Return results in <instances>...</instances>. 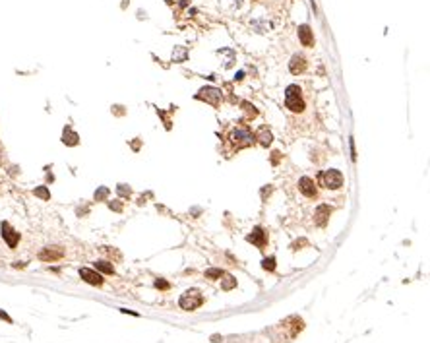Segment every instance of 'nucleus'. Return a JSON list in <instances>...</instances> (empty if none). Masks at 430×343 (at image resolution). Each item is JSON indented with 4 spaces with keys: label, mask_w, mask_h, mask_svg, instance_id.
Wrapping results in <instances>:
<instances>
[{
    "label": "nucleus",
    "mask_w": 430,
    "mask_h": 343,
    "mask_svg": "<svg viewBox=\"0 0 430 343\" xmlns=\"http://www.w3.org/2000/svg\"><path fill=\"white\" fill-rule=\"evenodd\" d=\"M299 37H301V43L305 47H312L314 45V37H312V31H310L308 26H301L299 28Z\"/></svg>",
    "instance_id": "f8f14e48"
},
{
    "label": "nucleus",
    "mask_w": 430,
    "mask_h": 343,
    "mask_svg": "<svg viewBox=\"0 0 430 343\" xmlns=\"http://www.w3.org/2000/svg\"><path fill=\"white\" fill-rule=\"evenodd\" d=\"M225 274H223V270H208L206 272V278H210V280H217V278H223Z\"/></svg>",
    "instance_id": "6ab92c4d"
},
{
    "label": "nucleus",
    "mask_w": 430,
    "mask_h": 343,
    "mask_svg": "<svg viewBox=\"0 0 430 343\" xmlns=\"http://www.w3.org/2000/svg\"><path fill=\"white\" fill-rule=\"evenodd\" d=\"M254 134L246 128V126H237V128H233L231 130V134H229V142L237 148V150H241V148H248V146H252L254 144Z\"/></svg>",
    "instance_id": "f257e3e1"
},
{
    "label": "nucleus",
    "mask_w": 430,
    "mask_h": 343,
    "mask_svg": "<svg viewBox=\"0 0 430 343\" xmlns=\"http://www.w3.org/2000/svg\"><path fill=\"white\" fill-rule=\"evenodd\" d=\"M248 241L254 243L256 247L264 249V247H266V233H264V229H262V227H256V229L252 231V235H248Z\"/></svg>",
    "instance_id": "9b49d317"
},
{
    "label": "nucleus",
    "mask_w": 430,
    "mask_h": 343,
    "mask_svg": "<svg viewBox=\"0 0 430 343\" xmlns=\"http://www.w3.org/2000/svg\"><path fill=\"white\" fill-rule=\"evenodd\" d=\"M204 303V295L198 289H188L184 295L181 297V309L184 311H196Z\"/></svg>",
    "instance_id": "7ed1b4c3"
},
{
    "label": "nucleus",
    "mask_w": 430,
    "mask_h": 343,
    "mask_svg": "<svg viewBox=\"0 0 430 343\" xmlns=\"http://www.w3.org/2000/svg\"><path fill=\"white\" fill-rule=\"evenodd\" d=\"M95 270H97V272H103V274H109V276H113V274H115V268H113V264H111V262H107V260H99V262H95Z\"/></svg>",
    "instance_id": "4468645a"
},
{
    "label": "nucleus",
    "mask_w": 430,
    "mask_h": 343,
    "mask_svg": "<svg viewBox=\"0 0 430 343\" xmlns=\"http://www.w3.org/2000/svg\"><path fill=\"white\" fill-rule=\"evenodd\" d=\"M62 256H64V250L61 247H49V249H43L39 252V258L43 262H55V260H59Z\"/></svg>",
    "instance_id": "6e6552de"
},
{
    "label": "nucleus",
    "mask_w": 430,
    "mask_h": 343,
    "mask_svg": "<svg viewBox=\"0 0 430 343\" xmlns=\"http://www.w3.org/2000/svg\"><path fill=\"white\" fill-rule=\"evenodd\" d=\"M80 278L90 283V285H95V287H101L103 285V276L97 272V270H90V268H82L80 270Z\"/></svg>",
    "instance_id": "423d86ee"
},
{
    "label": "nucleus",
    "mask_w": 430,
    "mask_h": 343,
    "mask_svg": "<svg viewBox=\"0 0 430 343\" xmlns=\"http://www.w3.org/2000/svg\"><path fill=\"white\" fill-rule=\"evenodd\" d=\"M285 105L293 113H303L305 111V101H303V90L299 86H289L285 90Z\"/></svg>",
    "instance_id": "f03ea898"
},
{
    "label": "nucleus",
    "mask_w": 430,
    "mask_h": 343,
    "mask_svg": "<svg viewBox=\"0 0 430 343\" xmlns=\"http://www.w3.org/2000/svg\"><path fill=\"white\" fill-rule=\"evenodd\" d=\"M330 216V208L328 206H320L318 210H316V218H318V223L320 225H324L326 223V218Z\"/></svg>",
    "instance_id": "dca6fc26"
},
{
    "label": "nucleus",
    "mask_w": 430,
    "mask_h": 343,
    "mask_svg": "<svg viewBox=\"0 0 430 343\" xmlns=\"http://www.w3.org/2000/svg\"><path fill=\"white\" fill-rule=\"evenodd\" d=\"M235 285H237V280L233 276H225V280H223V289L225 291H231Z\"/></svg>",
    "instance_id": "a211bd4d"
},
{
    "label": "nucleus",
    "mask_w": 430,
    "mask_h": 343,
    "mask_svg": "<svg viewBox=\"0 0 430 343\" xmlns=\"http://www.w3.org/2000/svg\"><path fill=\"white\" fill-rule=\"evenodd\" d=\"M62 142H64L66 146H76V144H78V134L72 132L70 126H66V128H64V134H62Z\"/></svg>",
    "instance_id": "ddd939ff"
},
{
    "label": "nucleus",
    "mask_w": 430,
    "mask_h": 343,
    "mask_svg": "<svg viewBox=\"0 0 430 343\" xmlns=\"http://www.w3.org/2000/svg\"><path fill=\"white\" fill-rule=\"evenodd\" d=\"M289 70H291L293 74L305 72V70H307V61H305V57H303V55H295V57L291 59V62H289Z\"/></svg>",
    "instance_id": "9d476101"
},
{
    "label": "nucleus",
    "mask_w": 430,
    "mask_h": 343,
    "mask_svg": "<svg viewBox=\"0 0 430 343\" xmlns=\"http://www.w3.org/2000/svg\"><path fill=\"white\" fill-rule=\"evenodd\" d=\"M0 231H2V239L6 241V245H8L10 249H16L18 243H20V233H18V231L8 223V221H2Z\"/></svg>",
    "instance_id": "20e7f679"
},
{
    "label": "nucleus",
    "mask_w": 430,
    "mask_h": 343,
    "mask_svg": "<svg viewBox=\"0 0 430 343\" xmlns=\"http://www.w3.org/2000/svg\"><path fill=\"white\" fill-rule=\"evenodd\" d=\"M155 287H159V289H169V283L163 280H157L155 281Z\"/></svg>",
    "instance_id": "5701e85b"
},
{
    "label": "nucleus",
    "mask_w": 430,
    "mask_h": 343,
    "mask_svg": "<svg viewBox=\"0 0 430 343\" xmlns=\"http://www.w3.org/2000/svg\"><path fill=\"white\" fill-rule=\"evenodd\" d=\"M299 190L308 196V198H312V196H316V183L310 179V177H303L301 181H299Z\"/></svg>",
    "instance_id": "1a4fd4ad"
},
{
    "label": "nucleus",
    "mask_w": 430,
    "mask_h": 343,
    "mask_svg": "<svg viewBox=\"0 0 430 343\" xmlns=\"http://www.w3.org/2000/svg\"><path fill=\"white\" fill-rule=\"evenodd\" d=\"M231 2H233V4H235V6H237V8H239V6H241V4H243V0H231Z\"/></svg>",
    "instance_id": "a878e982"
},
{
    "label": "nucleus",
    "mask_w": 430,
    "mask_h": 343,
    "mask_svg": "<svg viewBox=\"0 0 430 343\" xmlns=\"http://www.w3.org/2000/svg\"><path fill=\"white\" fill-rule=\"evenodd\" d=\"M262 266H264V270L274 272V270H276V258H266V260L262 262Z\"/></svg>",
    "instance_id": "aec40b11"
},
{
    "label": "nucleus",
    "mask_w": 430,
    "mask_h": 343,
    "mask_svg": "<svg viewBox=\"0 0 430 343\" xmlns=\"http://www.w3.org/2000/svg\"><path fill=\"white\" fill-rule=\"evenodd\" d=\"M0 318H2V320H6V322H12V318H10V316H8V314H6L4 311H0Z\"/></svg>",
    "instance_id": "393cba45"
},
{
    "label": "nucleus",
    "mask_w": 430,
    "mask_h": 343,
    "mask_svg": "<svg viewBox=\"0 0 430 343\" xmlns=\"http://www.w3.org/2000/svg\"><path fill=\"white\" fill-rule=\"evenodd\" d=\"M107 194H109V188H101L95 192V200H103V198H107Z\"/></svg>",
    "instance_id": "4be33fe9"
},
{
    "label": "nucleus",
    "mask_w": 430,
    "mask_h": 343,
    "mask_svg": "<svg viewBox=\"0 0 430 343\" xmlns=\"http://www.w3.org/2000/svg\"><path fill=\"white\" fill-rule=\"evenodd\" d=\"M119 194L128 196V194H130V188H126V185H121V187H119Z\"/></svg>",
    "instance_id": "b1692460"
},
{
    "label": "nucleus",
    "mask_w": 430,
    "mask_h": 343,
    "mask_svg": "<svg viewBox=\"0 0 430 343\" xmlns=\"http://www.w3.org/2000/svg\"><path fill=\"white\" fill-rule=\"evenodd\" d=\"M322 181H324L326 188H330V190H338V188L343 187V175L339 173L338 169L326 171V173L322 175Z\"/></svg>",
    "instance_id": "39448f33"
},
{
    "label": "nucleus",
    "mask_w": 430,
    "mask_h": 343,
    "mask_svg": "<svg viewBox=\"0 0 430 343\" xmlns=\"http://www.w3.org/2000/svg\"><path fill=\"white\" fill-rule=\"evenodd\" d=\"M221 90H217V88H204V90H200V94H198V99H204L206 103H212V105H219V101H221Z\"/></svg>",
    "instance_id": "0eeeda50"
},
{
    "label": "nucleus",
    "mask_w": 430,
    "mask_h": 343,
    "mask_svg": "<svg viewBox=\"0 0 430 343\" xmlns=\"http://www.w3.org/2000/svg\"><path fill=\"white\" fill-rule=\"evenodd\" d=\"M186 57H188V51L184 47H175V51H173V61L175 62H184Z\"/></svg>",
    "instance_id": "2eb2a0df"
},
{
    "label": "nucleus",
    "mask_w": 430,
    "mask_h": 343,
    "mask_svg": "<svg viewBox=\"0 0 430 343\" xmlns=\"http://www.w3.org/2000/svg\"><path fill=\"white\" fill-rule=\"evenodd\" d=\"M35 196H39V198H43V200H49L51 198V194H49V190L45 187L41 188H35Z\"/></svg>",
    "instance_id": "412c9836"
},
{
    "label": "nucleus",
    "mask_w": 430,
    "mask_h": 343,
    "mask_svg": "<svg viewBox=\"0 0 430 343\" xmlns=\"http://www.w3.org/2000/svg\"><path fill=\"white\" fill-rule=\"evenodd\" d=\"M258 140H260L262 146H270V144H272V132H268L266 128H262L260 134H258Z\"/></svg>",
    "instance_id": "f3484780"
}]
</instances>
